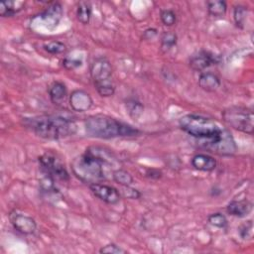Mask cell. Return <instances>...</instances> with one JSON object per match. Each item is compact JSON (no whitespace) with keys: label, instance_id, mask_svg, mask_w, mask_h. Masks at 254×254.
I'll use <instances>...</instances> for the list:
<instances>
[{"label":"cell","instance_id":"1","mask_svg":"<svg viewBox=\"0 0 254 254\" xmlns=\"http://www.w3.org/2000/svg\"><path fill=\"white\" fill-rule=\"evenodd\" d=\"M22 123L37 136L48 140L66 138L73 135L77 129L73 120L59 115L25 117L23 118Z\"/></svg>","mask_w":254,"mask_h":254},{"label":"cell","instance_id":"2","mask_svg":"<svg viewBox=\"0 0 254 254\" xmlns=\"http://www.w3.org/2000/svg\"><path fill=\"white\" fill-rule=\"evenodd\" d=\"M84 127L88 136L99 139L134 137L140 133L131 125L107 115L89 116L84 121Z\"/></svg>","mask_w":254,"mask_h":254},{"label":"cell","instance_id":"3","mask_svg":"<svg viewBox=\"0 0 254 254\" xmlns=\"http://www.w3.org/2000/svg\"><path fill=\"white\" fill-rule=\"evenodd\" d=\"M106 163V159L88 149L84 154L73 159L71 170L77 179L91 185L101 183L106 179L104 172Z\"/></svg>","mask_w":254,"mask_h":254},{"label":"cell","instance_id":"4","mask_svg":"<svg viewBox=\"0 0 254 254\" xmlns=\"http://www.w3.org/2000/svg\"><path fill=\"white\" fill-rule=\"evenodd\" d=\"M179 124L181 129L189 135L206 141L215 138L221 130L215 121L197 114L184 115L180 118Z\"/></svg>","mask_w":254,"mask_h":254},{"label":"cell","instance_id":"5","mask_svg":"<svg viewBox=\"0 0 254 254\" xmlns=\"http://www.w3.org/2000/svg\"><path fill=\"white\" fill-rule=\"evenodd\" d=\"M223 121L230 127L243 133L252 135L254 132V114L249 108L242 106H230L222 113Z\"/></svg>","mask_w":254,"mask_h":254},{"label":"cell","instance_id":"6","mask_svg":"<svg viewBox=\"0 0 254 254\" xmlns=\"http://www.w3.org/2000/svg\"><path fill=\"white\" fill-rule=\"evenodd\" d=\"M204 147L210 152L220 156L233 155L237 150L234 138L226 128H221L219 134L215 138L207 140L204 143Z\"/></svg>","mask_w":254,"mask_h":254},{"label":"cell","instance_id":"7","mask_svg":"<svg viewBox=\"0 0 254 254\" xmlns=\"http://www.w3.org/2000/svg\"><path fill=\"white\" fill-rule=\"evenodd\" d=\"M39 164L45 175H49L54 179L62 181H67L69 179V175L64 166L54 154H43L39 157Z\"/></svg>","mask_w":254,"mask_h":254},{"label":"cell","instance_id":"8","mask_svg":"<svg viewBox=\"0 0 254 254\" xmlns=\"http://www.w3.org/2000/svg\"><path fill=\"white\" fill-rule=\"evenodd\" d=\"M89 71L94 85L112 81V65L104 57L95 59L90 64Z\"/></svg>","mask_w":254,"mask_h":254},{"label":"cell","instance_id":"9","mask_svg":"<svg viewBox=\"0 0 254 254\" xmlns=\"http://www.w3.org/2000/svg\"><path fill=\"white\" fill-rule=\"evenodd\" d=\"M89 189L97 198L108 204H116L121 199L120 191L112 186L95 183L89 185Z\"/></svg>","mask_w":254,"mask_h":254},{"label":"cell","instance_id":"10","mask_svg":"<svg viewBox=\"0 0 254 254\" xmlns=\"http://www.w3.org/2000/svg\"><path fill=\"white\" fill-rule=\"evenodd\" d=\"M9 220L17 231L25 235L33 234L37 229V222L32 216L23 214L16 210H12L9 213Z\"/></svg>","mask_w":254,"mask_h":254},{"label":"cell","instance_id":"11","mask_svg":"<svg viewBox=\"0 0 254 254\" xmlns=\"http://www.w3.org/2000/svg\"><path fill=\"white\" fill-rule=\"evenodd\" d=\"M69 105L76 112H85L92 107L93 100L85 90L75 89L69 95Z\"/></svg>","mask_w":254,"mask_h":254},{"label":"cell","instance_id":"12","mask_svg":"<svg viewBox=\"0 0 254 254\" xmlns=\"http://www.w3.org/2000/svg\"><path fill=\"white\" fill-rule=\"evenodd\" d=\"M217 63L216 56L207 51H199L190 59V66L195 71H202L211 64Z\"/></svg>","mask_w":254,"mask_h":254},{"label":"cell","instance_id":"13","mask_svg":"<svg viewBox=\"0 0 254 254\" xmlns=\"http://www.w3.org/2000/svg\"><path fill=\"white\" fill-rule=\"evenodd\" d=\"M39 16L43 24H46V28L53 30L58 26L60 20L62 19L63 7L60 3H54Z\"/></svg>","mask_w":254,"mask_h":254},{"label":"cell","instance_id":"14","mask_svg":"<svg viewBox=\"0 0 254 254\" xmlns=\"http://www.w3.org/2000/svg\"><path fill=\"white\" fill-rule=\"evenodd\" d=\"M253 204L248 199H239V200H231L227 206L226 210L229 214L237 217H243L249 214L252 211Z\"/></svg>","mask_w":254,"mask_h":254},{"label":"cell","instance_id":"15","mask_svg":"<svg viewBox=\"0 0 254 254\" xmlns=\"http://www.w3.org/2000/svg\"><path fill=\"white\" fill-rule=\"evenodd\" d=\"M192 167L201 172H211L216 168V160L207 154H196L191 158Z\"/></svg>","mask_w":254,"mask_h":254},{"label":"cell","instance_id":"16","mask_svg":"<svg viewBox=\"0 0 254 254\" xmlns=\"http://www.w3.org/2000/svg\"><path fill=\"white\" fill-rule=\"evenodd\" d=\"M221 84L220 78L213 72H201L198 78V85L207 92H213L219 88Z\"/></svg>","mask_w":254,"mask_h":254},{"label":"cell","instance_id":"17","mask_svg":"<svg viewBox=\"0 0 254 254\" xmlns=\"http://www.w3.org/2000/svg\"><path fill=\"white\" fill-rule=\"evenodd\" d=\"M49 96L54 104H62L67 96V88L62 81L56 80L49 86Z\"/></svg>","mask_w":254,"mask_h":254},{"label":"cell","instance_id":"18","mask_svg":"<svg viewBox=\"0 0 254 254\" xmlns=\"http://www.w3.org/2000/svg\"><path fill=\"white\" fill-rule=\"evenodd\" d=\"M25 5L23 1H5L0 3V16L11 17L20 12Z\"/></svg>","mask_w":254,"mask_h":254},{"label":"cell","instance_id":"19","mask_svg":"<svg viewBox=\"0 0 254 254\" xmlns=\"http://www.w3.org/2000/svg\"><path fill=\"white\" fill-rule=\"evenodd\" d=\"M92 14V8L89 2L80 1L76 8V19L83 25L89 23Z\"/></svg>","mask_w":254,"mask_h":254},{"label":"cell","instance_id":"20","mask_svg":"<svg viewBox=\"0 0 254 254\" xmlns=\"http://www.w3.org/2000/svg\"><path fill=\"white\" fill-rule=\"evenodd\" d=\"M209 15L214 17L223 16L227 10V4L223 0H210L206 2Z\"/></svg>","mask_w":254,"mask_h":254},{"label":"cell","instance_id":"21","mask_svg":"<svg viewBox=\"0 0 254 254\" xmlns=\"http://www.w3.org/2000/svg\"><path fill=\"white\" fill-rule=\"evenodd\" d=\"M126 110L129 114V116L133 119L139 118L144 111V105L135 98H129L125 102Z\"/></svg>","mask_w":254,"mask_h":254},{"label":"cell","instance_id":"22","mask_svg":"<svg viewBox=\"0 0 254 254\" xmlns=\"http://www.w3.org/2000/svg\"><path fill=\"white\" fill-rule=\"evenodd\" d=\"M112 178L114 182L121 185L122 187L130 186L133 183L132 175L124 169H117L112 173Z\"/></svg>","mask_w":254,"mask_h":254},{"label":"cell","instance_id":"23","mask_svg":"<svg viewBox=\"0 0 254 254\" xmlns=\"http://www.w3.org/2000/svg\"><path fill=\"white\" fill-rule=\"evenodd\" d=\"M247 8L242 5L235 6L234 11H233V18L235 21V24L239 28H244L245 22H246V17H247Z\"/></svg>","mask_w":254,"mask_h":254},{"label":"cell","instance_id":"24","mask_svg":"<svg viewBox=\"0 0 254 254\" xmlns=\"http://www.w3.org/2000/svg\"><path fill=\"white\" fill-rule=\"evenodd\" d=\"M177 42H178L177 35L171 31L165 32L161 37V47L165 51L172 49L174 46L177 45Z\"/></svg>","mask_w":254,"mask_h":254},{"label":"cell","instance_id":"25","mask_svg":"<svg viewBox=\"0 0 254 254\" xmlns=\"http://www.w3.org/2000/svg\"><path fill=\"white\" fill-rule=\"evenodd\" d=\"M94 86H95L98 94L102 97H110L115 92V85L113 83V80L103 82V83H99V84H95Z\"/></svg>","mask_w":254,"mask_h":254},{"label":"cell","instance_id":"26","mask_svg":"<svg viewBox=\"0 0 254 254\" xmlns=\"http://www.w3.org/2000/svg\"><path fill=\"white\" fill-rule=\"evenodd\" d=\"M208 222L217 228H224L227 225V218L224 214L220 212H214L208 215L207 217Z\"/></svg>","mask_w":254,"mask_h":254},{"label":"cell","instance_id":"27","mask_svg":"<svg viewBox=\"0 0 254 254\" xmlns=\"http://www.w3.org/2000/svg\"><path fill=\"white\" fill-rule=\"evenodd\" d=\"M44 50L50 54L53 55H58L62 54L66 50V46L60 41H52L46 45H44Z\"/></svg>","mask_w":254,"mask_h":254},{"label":"cell","instance_id":"28","mask_svg":"<svg viewBox=\"0 0 254 254\" xmlns=\"http://www.w3.org/2000/svg\"><path fill=\"white\" fill-rule=\"evenodd\" d=\"M81 64H82V58L80 56L70 55L65 57L63 61V65L66 69H74L81 66Z\"/></svg>","mask_w":254,"mask_h":254},{"label":"cell","instance_id":"29","mask_svg":"<svg viewBox=\"0 0 254 254\" xmlns=\"http://www.w3.org/2000/svg\"><path fill=\"white\" fill-rule=\"evenodd\" d=\"M160 18L165 26H173L177 21L176 13L171 9H164L161 11Z\"/></svg>","mask_w":254,"mask_h":254},{"label":"cell","instance_id":"30","mask_svg":"<svg viewBox=\"0 0 254 254\" xmlns=\"http://www.w3.org/2000/svg\"><path fill=\"white\" fill-rule=\"evenodd\" d=\"M239 235L244 240H250L253 237V223L252 220L246 221L239 227Z\"/></svg>","mask_w":254,"mask_h":254},{"label":"cell","instance_id":"31","mask_svg":"<svg viewBox=\"0 0 254 254\" xmlns=\"http://www.w3.org/2000/svg\"><path fill=\"white\" fill-rule=\"evenodd\" d=\"M99 253L103 254H124L126 253V250L121 248L120 246L114 244V243H109L106 244L105 246H102L99 249Z\"/></svg>","mask_w":254,"mask_h":254},{"label":"cell","instance_id":"32","mask_svg":"<svg viewBox=\"0 0 254 254\" xmlns=\"http://www.w3.org/2000/svg\"><path fill=\"white\" fill-rule=\"evenodd\" d=\"M123 195L127 198H131V199H137L141 196V193L139 190H137L136 189H133V188H130L129 186L127 187H124V190H123Z\"/></svg>","mask_w":254,"mask_h":254},{"label":"cell","instance_id":"33","mask_svg":"<svg viewBox=\"0 0 254 254\" xmlns=\"http://www.w3.org/2000/svg\"><path fill=\"white\" fill-rule=\"evenodd\" d=\"M146 176L150 179H160L162 177V172L159 171V170H156V169H148L147 170V173H146Z\"/></svg>","mask_w":254,"mask_h":254},{"label":"cell","instance_id":"34","mask_svg":"<svg viewBox=\"0 0 254 254\" xmlns=\"http://www.w3.org/2000/svg\"><path fill=\"white\" fill-rule=\"evenodd\" d=\"M156 35H157V30L153 29V28H150V29H147V30L144 31L143 39L150 40V39H153Z\"/></svg>","mask_w":254,"mask_h":254}]
</instances>
